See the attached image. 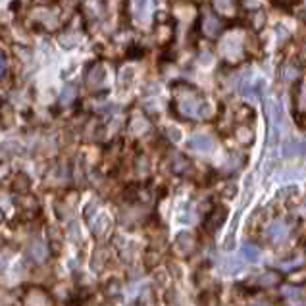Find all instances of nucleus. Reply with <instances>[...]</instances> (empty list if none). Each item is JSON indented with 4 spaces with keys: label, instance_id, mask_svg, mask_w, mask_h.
<instances>
[{
    "label": "nucleus",
    "instance_id": "0eeeda50",
    "mask_svg": "<svg viewBox=\"0 0 306 306\" xmlns=\"http://www.w3.org/2000/svg\"><path fill=\"white\" fill-rule=\"evenodd\" d=\"M29 185H31V179L23 174V172H19V174H15L14 177H12V189H14L15 193H27V191H29Z\"/></svg>",
    "mask_w": 306,
    "mask_h": 306
},
{
    "label": "nucleus",
    "instance_id": "20e7f679",
    "mask_svg": "<svg viewBox=\"0 0 306 306\" xmlns=\"http://www.w3.org/2000/svg\"><path fill=\"white\" fill-rule=\"evenodd\" d=\"M187 146H189L191 150H197V152H208V150H212L214 141L208 135H195L189 143H187Z\"/></svg>",
    "mask_w": 306,
    "mask_h": 306
},
{
    "label": "nucleus",
    "instance_id": "1a4fd4ad",
    "mask_svg": "<svg viewBox=\"0 0 306 306\" xmlns=\"http://www.w3.org/2000/svg\"><path fill=\"white\" fill-rule=\"evenodd\" d=\"M277 281H279V277L274 272H266V274H260V276L254 277V283L260 285V287H272V285H276Z\"/></svg>",
    "mask_w": 306,
    "mask_h": 306
},
{
    "label": "nucleus",
    "instance_id": "f8f14e48",
    "mask_svg": "<svg viewBox=\"0 0 306 306\" xmlns=\"http://www.w3.org/2000/svg\"><path fill=\"white\" fill-rule=\"evenodd\" d=\"M214 6H216V10H218L219 14L227 15L231 14V10H233L235 0H214Z\"/></svg>",
    "mask_w": 306,
    "mask_h": 306
},
{
    "label": "nucleus",
    "instance_id": "6e6552de",
    "mask_svg": "<svg viewBox=\"0 0 306 306\" xmlns=\"http://www.w3.org/2000/svg\"><path fill=\"white\" fill-rule=\"evenodd\" d=\"M104 79H106V72H104L102 66H95V70H91V73H89V85H91V87H99V85H102Z\"/></svg>",
    "mask_w": 306,
    "mask_h": 306
},
{
    "label": "nucleus",
    "instance_id": "9d476101",
    "mask_svg": "<svg viewBox=\"0 0 306 306\" xmlns=\"http://www.w3.org/2000/svg\"><path fill=\"white\" fill-rule=\"evenodd\" d=\"M241 252H243V256L247 258L248 262H256V260L260 258V248H256L254 245H248V243L243 245Z\"/></svg>",
    "mask_w": 306,
    "mask_h": 306
},
{
    "label": "nucleus",
    "instance_id": "39448f33",
    "mask_svg": "<svg viewBox=\"0 0 306 306\" xmlns=\"http://www.w3.org/2000/svg\"><path fill=\"white\" fill-rule=\"evenodd\" d=\"M266 235L272 239V241H276V243H279V241H283L285 237H287V225H285V221H274L268 229H266Z\"/></svg>",
    "mask_w": 306,
    "mask_h": 306
},
{
    "label": "nucleus",
    "instance_id": "f03ea898",
    "mask_svg": "<svg viewBox=\"0 0 306 306\" xmlns=\"http://www.w3.org/2000/svg\"><path fill=\"white\" fill-rule=\"evenodd\" d=\"M25 306H52V299L41 287H31L25 295Z\"/></svg>",
    "mask_w": 306,
    "mask_h": 306
},
{
    "label": "nucleus",
    "instance_id": "ddd939ff",
    "mask_svg": "<svg viewBox=\"0 0 306 306\" xmlns=\"http://www.w3.org/2000/svg\"><path fill=\"white\" fill-rule=\"evenodd\" d=\"M133 8L137 17H145L148 12V0H133Z\"/></svg>",
    "mask_w": 306,
    "mask_h": 306
},
{
    "label": "nucleus",
    "instance_id": "2eb2a0df",
    "mask_svg": "<svg viewBox=\"0 0 306 306\" xmlns=\"http://www.w3.org/2000/svg\"><path fill=\"white\" fill-rule=\"evenodd\" d=\"M4 64H6V60H4V54L0 52V75H2V72H4Z\"/></svg>",
    "mask_w": 306,
    "mask_h": 306
},
{
    "label": "nucleus",
    "instance_id": "dca6fc26",
    "mask_svg": "<svg viewBox=\"0 0 306 306\" xmlns=\"http://www.w3.org/2000/svg\"><path fill=\"white\" fill-rule=\"evenodd\" d=\"M252 306H270V305H268V303H254Z\"/></svg>",
    "mask_w": 306,
    "mask_h": 306
},
{
    "label": "nucleus",
    "instance_id": "f257e3e1",
    "mask_svg": "<svg viewBox=\"0 0 306 306\" xmlns=\"http://www.w3.org/2000/svg\"><path fill=\"white\" fill-rule=\"evenodd\" d=\"M183 91H175L174 108L181 117L187 119H206L212 114L210 104L206 102L203 93L191 85H181Z\"/></svg>",
    "mask_w": 306,
    "mask_h": 306
},
{
    "label": "nucleus",
    "instance_id": "423d86ee",
    "mask_svg": "<svg viewBox=\"0 0 306 306\" xmlns=\"http://www.w3.org/2000/svg\"><path fill=\"white\" fill-rule=\"evenodd\" d=\"M225 216H227V212H225V208H218V210H214L210 216H208V219H206V223H204V227L212 233V231H216L219 225L223 223V219H225Z\"/></svg>",
    "mask_w": 306,
    "mask_h": 306
},
{
    "label": "nucleus",
    "instance_id": "4468645a",
    "mask_svg": "<svg viewBox=\"0 0 306 306\" xmlns=\"http://www.w3.org/2000/svg\"><path fill=\"white\" fill-rule=\"evenodd\" d=\"M274 2V6L277 8H281V10H291L295 4H299L301 0H272Z\"/></svg>",
    "mask_w": 306,
    "mask_h": 306
},
{
    "label": "nucleus",
    "instance_id": "9b49d317",
    "mask_svg": "<svg viewBox=\"0 0 306 306\" xmlns=\"http://www.w3.org/2000/svg\"><path fill=\"white\" fill-rule=\"evenodd\" d=\"M108 229H110V219H108V216H101V218L93 223L95 235H102L104 231H108Z\"/></svg>",
    "mask_w": 306,
    "mask_h": 306
},
{
    "label": "nucleus",
    "instance_id": "7ed1b4c3",
    "mask_svg": "<svg viewBox=\"0 0 306 306\" xmlns=\"http://www.w3.org/2000/svg\"><path fill=\"white\" fill-rule=\"evenodd\" d=\"M225 29V21L218 17V15H206L203 19V31L204 35H208V37H212V39H216L219 37L221 33Z\"/></svg>",
    "mask_w": 306,
    "mask_h": 306
}]
</instances>
